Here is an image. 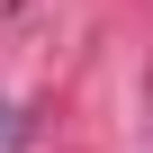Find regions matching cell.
<instances>
[{
  "instance_id": "1",
  "label": "cell",
  "mask_w": 153,
  "mask_h": 153,
  "mask_svg": "<svg viewBox=\"0 0 153 153\" xmlns=\"http://www.w3.org/2000/svg\"><path fill=\"white\" fill-rule=\"evenodd\" d=\"M0 153H9V108H0Z\"/></svg>"
}]
</instances>
